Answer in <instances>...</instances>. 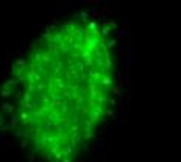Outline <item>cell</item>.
I'll return each mask as SVG.
<instances>
[{
  "label": "cell",
  "instance_id": "obj_1",
  "mask_svg": "<svg viewBox=\"0 0 181 162\" xmlns=\"http://www.w3.org/2000/svg\"><path fill=\"white\" fill-rule=\"evenodd\" d=\"M123 94L120 34L95 11L53 20L14 59L0 120L34 162H80L116 118Z\"/></svg>",
  "mask_w": 181,
  "mask_h": 162
}]
</instances>
